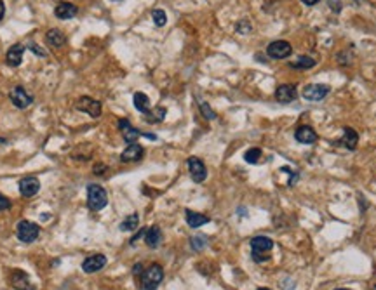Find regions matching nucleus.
Segmentation results:
<instances>
[{"mask_svg":"<svg viewBox=\"0 0 376 290\" xmlns=\"http://www.w3.org/2000/svg\"><path fill=\"white\" fill-rule=\"evenodd\" d=\"M118 129L122 130V137H124V141L128 142V144L136 142L140 137H148V139H152V141L157 139L155 134H145V132H140L138 129H134L133 125L129 124L128 118H120V120H118Z\"/></svg>","mask_w":376,"mask_h":290,"instance_id":"obj_5","label":"nucleus"},{"mask_svg":"<svg viewBox=\"0 0 376 290\" xmlns=\"http://www.w3.org/2000/svg\"><path fill=\"white\" fill-rule=\"evenodd\" d=\"M164 280V269L161 264H152L141 273L140 290H157Z\"/></svg>","mask_w":376,"mask_h":290,"instance_id":"obj_1","label":"nucleus"},{"mask_svg":"<svg viewBox=\"0 0 376 290\" xmlns=\"http://www.w3.org/2000/svg\"><path fill=\"white\" fill-rule=\"evenodd\" d=\"M145 233H146V228H143V230H140V231H138L136 235H134L133 238H131V245H136V242H138V240H140L141 236H145Z\"/></svg>","mask_w":376,"mask_h":290,"instance_id":"obj_34","label":"nucleus"},{"mask_svg":"<svg viewBox=\"0 0 376 290\" xmlns=\"http://www.w3.org/2000/svg\"><path fill=\"white\" fill-rule=\"evenodd\" d=\"M354 2H361V0H354Z\"/></svg>","mask_w":376,"mask_h":290,"instance_id":"obj_42","label":"nucleus"},{"mask_svg":"<svg viewBox=\"0 0 376 290\" xmlns=\"http://www.w3.org/2000/svg\"><path fill=\"white\" fill-rule=\"evenodd\" d=\"M188 170H190V175L195 183H204L207 177V169L202 163V160L197 157H190L188 158Z\"/></svg>","mask_w":376,"mask_h":290,"instance_id":"obj_11","label":"nucleus"},{"mask_svg":"<svg viewBox=\"0 0 376 290\" xmlns=\"http://www.w3.org/2000/svg\"><path fill=\"white\" fill-rule=\"evenodd\" d=\"M7 209H11V200L7 197H4V195H0V212L7 210Z\"/></svg>","mask_w":376,"mask_h":290,"instance_id":"obj_33","label":"nucleus"},{"mask_svg":"<svg viewBox=\"0 0 376 290\" xmlns=\"http://www.w3.org/2000/svg\"><path fill=\"white\" fill-rule=\"evenodd\" d=\"M185 219L188 223V226L194 228V230H197V228L204 226V224L209 223V218L204 214H199V212H192V210H185Z\"/></svg>","mask_w":376,"mask_h":290,"instance_id":"obj_21","label":"nucleus"},{"mask_svg":"<svg viewBox=\"0 0 376 290\" xmlns=\"http://www.w3.org/2000/svg\"><path fill=\"white\" fill-rule=\"evenodd\" d=\"M166 108L164 106H157V108H152L148 113L145 115V120L148 122V124H161L162 120L166 118Z\"/></svg>","mask_w":376,"mask_h":290,"instance_id":"obj_24","label":"nucleus"},{"mask_svg":"<svg viewBox=\"0 0 376 290\" xmlns=\"http://www.w3.org/2000/svg\"><path fill=\"white\" fill-rule=\"evenodd\" d=\"M199 108H200V113H202L204 118H207V120H214L216 118V113L209 108V104L207 103H200Z\"/></svg>","mask_w":376,"mask_h":290,"instance_id":"obj_30","label":"nucleus"},{"mask_svg":"<svg viewBox=\"0 0 376 290\" xmlns=\"http://www.w3.org/2000/svg\"><path fill=\"white\" fill-rule=\"evenodd\" d=\"M113 2H118V0H113Z\"/></svg>","mask_w":376,"mask_h":290,"instance_id":"obj_43","label":"nucleus"},{"mask_svg":"<svg viewBox=\"0 0 376 290\" xmlns=\"http://www.w3.org/2000/svg\"><path fill=\"white\" fill-rule=\"evenodd\" d=\"M329 85H322V84H310L305 85L303 89V97L306 101H322L326 96L329 94Z\"/></svg>","mask_w":376,"mask_h":290,"instance_id":"obj_10","label":"nucleus"},{"mask_svg":"<svg viewBox=\"0 0 376 290\" xmlns=\"http://www.w3.org/2000/svg\"><path fill=\"white\" fill-rule=\"evenodd\" d=\"M284 169L288 170L289 174H291V179H289V183H288V185H289V186H293L294 183L298 181V172H294V170H291V169H289V167H284Z\"/></svg>","mask_w":376,"mask_h":290,"instance_id":"obj_36","label":"nucleus"},{"mask_svg":"<svg viewBox=\"0 0 376 290\" xmlns=\"http://www.w3.org/2000/svg\"><path fill=\"white\" fill-rule=\"evenodd\" d=\"M133 104L134 108L138 110L140 113H143V115H146V113L152 110V103H150V97L146 96V94L143 92H136L133 96Z\"/></svg>","mask_w":376,"mask_h":290,"instance_id":"obj_20","label":"nucleus"},{"mask_svg":"<svg viewBox=\"0 0 376 290\" xmlns=\"http://www.w3.org/2000/svg\"><path fill=\"white\" fill-rule=\"evenodd\" d=\"M77 6L75 4H72V2H59L58 6L54 7V14H56V18H59V19H72V18H75L77 16Z\"/></svg>","mask_w":376,"mask_h":290,"instance_id":"obj_18","label":"nucleus"},{"mask_svg":"<svg viewBox=\"0 0 376 290\" xmlns=\"http://www.w3.org/2000/svg\"><path fill=\"white\" fill-rule=\"evenodd\" d=\"M273 248V240L268 236H255L251 240L253 261L255 263H265L268 261V252Z\"/></svg>","mask_w":376,"mask_h":290,"instance_id":"obj_2","label":"nucleus"},{"mask_svg":"<svg viewBox=\"0 0 376 290\" xmlns=\"http://www.w3.org/2000/svg\"><path fill=\"white\" fill-rule=\"evenodd\" d=\"M46 42H47V46H51V47H61L67 42V37H65L63 31L58 30V28H52V30H49L46 33Z\"/></svg>","mask_w":376,"mask_h":290,"instance_id":"obj_22","label":"nucleus"},{"mask_svg":"<svg viewBox=\"0 0 376 290\" xmlns=\"http://www.w3.org/2000/svg\"><path fill=\"white\" fill-rule=\"evenodd\" d=\"M316 64V59L308 58V56H300L296 63H291V66L296 68V70H308V68H314Z\"/></svg>","mask_w":376,"mask_h":290,"instance_id":"obj_26","label":"nucleus"},{"mask_svg":"<svg viewBox=\"0 0 376 290\" xmlns=\"http://www.w3.org/2000/svg\"><path fill=\"white\" fill-rule=\"evenodd\" d=\"M39 190H40V181L37 177H34V175H28V177L19 181V193H21L24 198L35 197V195L39 193Z\"/></svg>","mask_w":376,"mask_h":290,"instance_id":"obj_12","label":"nucleus"},{"mask_svg":"<svg viewBox=\"0 0 376 290\" xmlns=\"http://www.w3.org/2000/svg\"><path fill=\"white\" fill-rule=\"evenodd\" d=\"M4 14H6V4H4V0H0V21H2Z\"/></svg>","mask_w":376,"mask_h":290,"instance_id":"obj_37","label":"nucleus"},{"mask_svg":"<svg viewBox=\"0 0 376 290\" xmlns=\"http://www.w3.org/2000/svg\"><path fill=\"white\" fill-rule=\"evenodd\" d=\"M30 49H32V52H34V54L40 56V58H46V56H47V52L42 51V47H39L37 44H30Z\"/></svg>","mask_w":376,"mask_h":290,"instance_id":"obj_32","label":"nucleus"},{"mask_svg":"<svg viewBox=\"0 0 376 290\" xmlns=\"http://www.w3.org/2000/svg\"><path fill=\"white\" fill-rule=\"evenodd\" d=\"M75 106H77V110H79V112L87 113V115L92 117V118H98L101 115V103H100V101H96V99H92V97H87V96L80 97V99L77 101Z\"/></svg>","mask_w":376,"mask_h":290,"instance_id":"obj_9","label":"nucleus"},{"mask_svg":"<svg viewBox=\"0 0 376 290\" xmlns=\"http://www.w3.org/2000/svg\"><path fill=\"white\" fill-rule=\"evenodd\" d=\"M9 281L16 290H35V285L32 283L28 273H24L23 269H12Z\"/></svg>","mask_w":376,"mask_h":290,"instance_id":"obj_7","label":"nucleus"},{"mask_svg":"<svg viewBox=\"0 0 376 290\" xmlns=\"http://www.w3.org/2000/svg\"><path fill=\"white\" fill-rule=\"evenodd\" d=\"M237 31L242 35H247L249 31H251V24H249V21H246V19H242V21L237 24Z\"/></svg>","mask_w":376,"mask_h":290,"instance_id":"obj_31","label":"nucleus"},{"mask_svg":"<svg viewBox=\"0 0 376 290\" xmlns=\"http://www.w3.org/2000/svg\"><path fill=\"white\" fill-rule=\"evenodd\" d=\"M106 266V257L103 254H94V256H89L87 259L82 263V269L84 273H96L100 271V269H103Z\"/></svg>","mask_w":376,"mask_h":290,"instance_id":"obj_14","label":"nucleus"},{"mask_svg":"<svg viewBox=\"0 0 376 290\" xmlns=\"http://www.w3.org/2000/svg\"><path fill=\"white\" fill-rule=\"evenodd\" d=\"M190 245H192V248H194V250L200 252V250H204V248H206V245H207V240H206V236H202V235L192 236V240H190Z\"/></svg>","mask_w":376,"mask_h":290,"instance_id":"obj_28","label":"nucleus"},{"mask_svg":"<svg viewBox=\"0 0 376 290\" xmlns=\"http://www.w3.org/2000/svg\"><path fill=\"white\" fill-rule=\"evenodd\" d=\"M108 203V195H106L105 188L100 185H89L87 186V205L89 209L98 212L103 210Z\"/></svg>","mask_w":376,"mask_h":290,"instance_id":"obj_3","label":"nucleus"},{"mask_svg":"<svg viewBox=\"0 0 376 290\" xmlns=\"http://www.w3.org/2000/svg\"><path fill=\"white\" fill-rule=\"evenodd\" d=\"M298 97V92H296V87L291 84H284V85H279L275 91V99L279 101L282 104H288V103H293L294 99Z\"/></svg>","mask_w":376,"mask_h":290,"instance_id":"obj_13","label":"nucleus"},{"mask_svg":"<svg viewBox=\"0 0 376 290\" xmlns=\"http://www.w3.org/2000/svg\"><path fill=\"white\" fill-rule=\"evenodd\" d=\"M152 19H153V23L157 24V26H164V24L167 23V16H166V12L162 9H155L152 12Z\"/></svg>","mask_w":376,"mask_h":290,"instance_id":"obj_29","label":"nucleus"},{"mask_svg":"<svg viewBox=\"0 0 376 290\" xmlns=\"http://www.w3.org/2000/svg\"><path fill=\"white\" fill-rule=\"evenodd\" d=\"M145 242L150 248H157L159 245L162 243V231L159 226H152V228H146L145 233Z\"/></svg>","mask_w":376,"mask_h":290,"instance_id":"obj_19","label":"nucleus"},{"mask_svg":"<svg viewBox=\"0 0 376 290\" xmlns=\"http://www.w3.org/2000/svg\"><path fill=\"white\" fill-rule=\"evenodd\" d=\"M294 137H296V141L301 142V144H312V142L317 141V132L312 127H308V125H301V127H298V130L294 132Z\"/></svg>","mask_w":376,"mask_h":290,"instance_id":"obj_17","label":"nucleus"},{"mask_svg":"<svg viewBox=\"0 0 376 290\" xmlns=\"http://www.w3.org/2000/svg\"><path fill=\"white\" fill-rule=\"evenodd\" d=\"M301 2H303L305 6H316V4H319L321 0H301Z\"/></svg>","mask_w":376,"mask_h":290,"instance_id":"obj_38","label":"nucleus"},{"mask_svg":"<svg viewBox=\"0 0 376 290\" xmlns=\"http://www.w3.org/2000/svg\"><path fill=\"white\" fill-rule=\"evenodd\" d=\"M138 224H140V215L138 214H131L128 215L124 221L120 223V230L122 231H136Z\"/></svg>","mask_w":376,"mask_h":290,"instance_id":"obj_25","label":"nucleus"},{"mask_svg":"<svg viewBox=\"0 0 376 290\" xmlns=\"http://www.w3.org/2000/svg\"><path fill=\"white\" fill-rule=\"evenodd\" d=\"M373 290H376V283H374V287H373Z\"/></svg>","mask_w":376,"mask_h":290,"instance_id":"obj_41","label":"nucleus"},{"mask_svg":"<svg viewBox=\"0 0 376 290\" xmlns=\"http://www.w3.org/2000/svg\"><path fill=\"white\" fill-rule=\"evenodd\" d=\"M258 290H270V288H258Z\"/></svg>","mask_w":376,"mask_h":290,"instance_id":"obj_39","label":"nucleus"},{"mask_svg":"<svg viewBox=\"0 0 376 290\" xmlns=\"http://www.w3.org/2000/svg\"><path fill=\"white\" fill-rule=\"evenodd\" d=\"M329 7L334 12H340L341 11V2H340V0H329Z\"/></svg>","mask_w":376,"mask_h":290,"instance_id":"obj_35","label":"nucleus"},{"mask_svg":"<svg viewBox=\"0 0 376 290\" xmlns=\"http://www.w3.org/2000/svg\"><path fill=\"white\" fill-rule=\"evenodd\" d=\"M9 97H11V103L19 110L28 108V106L34 103V96H32V94L28 92L24 87H14L11 91Z\"/></svg>","mask_w":376,"mask_h":290,"instance_id":"obj_8","label":"nucleus"},{"mask_svg":"<svg viewBox=\"0 0 376 290\" xmlns=\"http://www.w3.org/2000/svg\"><path fill=\"white\" fill-rule=\"evenodd\" d=\"M40 235V230L39 226H37L35 223H32V221H19L18 226H16V236H18L19 242L23 243H34L37 238H39Z\"/></svg>","mask_w":376,"mask_h":290,"instance_id":"obj_4","label":"nucleus"},{"mask_svg":"<svg viewBox=\"0 0 376 290\" xmlns=\"http://www.w3.org/2000/svg\"><path fill=\"white\" fill-rule=\"evenodd\" d=\"M23 52H24V46H23V44H14V46H12L9 51H7L6 63L9 64V66H12V68L19 66V64H21V61H23Z\"/></svg>","mask_w":376,"mask_h":290,"instance_id":"obj_16","label":"nucleus"},{"mask_svg":"<svg viewBox=\"0 0 376 290\" xmlns=\"http://www.w3.org/2000/svg\"><path fill=\"white\" fill-rule=\"evenodd\" d=\"M244 160L247 163H258L261 160V150L260 148H251L244 153Z\"/></svg>","mask_w":376,"mask_h":290,"instance_id":"obj_27","label":"nucleus"},{"mask_svg":"<svg viewBox=\"0 0 376 290\" xmlns=\"http://www.w3.org/2000/svg\"><path fill=\"white\" fill-rule=\"evenodd\" d=\"M267 54L270 56L272 59H286L293 54V47L289 42L286 40H275L270 46L267 47Z\"/></svg>","mask_w":376,"mask_h":290,"instance_id":"obj_6","label":"nucleus"},{"mask_svg":"<svg viewBox=\"0 0 376 290\" xmlns=\"http://www.w3.org/2000/svg\"><path fill=\"white\" fill-rule=\"evenodd\" d=\"M336 290H349V288H336Z\"/></svg>","mask_w":376,"mask_h":290,"instance_id":"obj_40","label":"nucleus"},{"mask_svg":"<svg viewBox=\"0 0 376 290\" xmlns=\"http://www.w3.org/2000/svg\"><path fill=\"white\" fill-rule=\"evenodd\" d=\"M357 142H359V134L354 129L347 127L343 130V137L340 139V144L345 146L347 150H355L357 148Z\"/></svg>","mask_w":376,"mask_h":290,"instance_id":"obj_23","label":"nucleus"},{"mask_svg":"<svg viewBox=\"0 0 376 290\" xmlns=\"http://www.w3.org/2000/svg\"><path fill=\"white\" fill-rule=\"evenodd\" d=\"M143 155H145L143 146L138 144V142H133V144H129L128 148L122 151L120 160L122 162H138V160H141V158H143Z\"/></svg>","mask_w":376,"mask_h":290,"instance_id":"obj_15","label":"nucleus"}]
</instances>
